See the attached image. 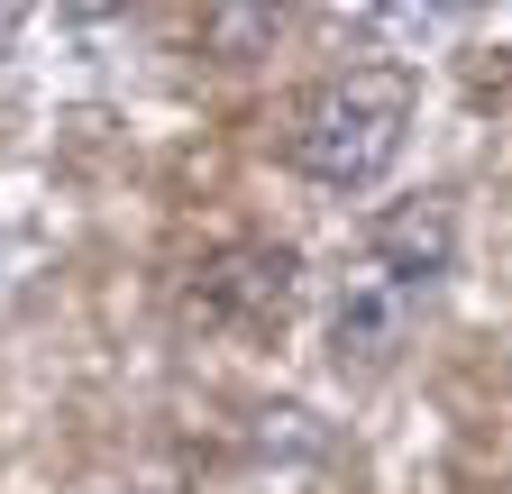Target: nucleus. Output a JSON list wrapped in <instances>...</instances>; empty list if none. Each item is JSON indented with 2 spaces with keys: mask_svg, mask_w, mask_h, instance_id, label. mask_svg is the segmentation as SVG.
Returning <instances> with one entry per match:
<instances>
[{
  "mask_svg": "<svg viewBox=\"0 0 512 494\" xmlns=\"http://www.w3.org/2000/svg\"><path fill=\"white\" fill-rule=\"evenodd\" d=\"M412 110H421V83L412 65H348L330 74L302 110H293V174H311L320 193H375L394 174L403 138H412Z\"/></svg>",
  "mask_w": 512,
  "mask_h": 494,
  "instance_id": "f257e3e1",
  "label": "nucleus"
},
{
  "mask_svg": "<svg viewBox=\"0 0 512 494\" xmlns=\"http://www.w3.org/2000/svg\"><path fill=\"white\" fill-rule=\"evenodd\" d=\"M430 293H412V284H394L384 266H357L348 275V293H339V321H330V348H339V366H384L403 348V330H412V312H421Z\"/></svg>",
  "mask_w": 512,
  "mask_h": 494,
  "instance_id": "f03ea898",
  "label": "nucleus"
},
{
  "mask_svg": "<svg viewBox=\"0 0 512 494\" xmlns=\"http://www.w3.org/2000/svg\"><path fill=\"white\" fill-rule=\"evenodd\" d=\"M448 257H458V211H448L439 193L430 202H394V211L366 229V266H384V275L412 284V293H430L448 275Z\"/></svg>",
  "mask_w": 512,
  "mask_h": 494,
  "instance_id": "7ed1b4c3",
  "label": "nucleus"
},
{
  "mask_svg": "<svg viewBox=\"0 0 512 494\" xmlns=\"http://www.w3.org/2000/svg\"><path fill=\"white\" fill-rule=\"evenodd\" d=\"M293 247H229V257H211L202 275V312L211 321H247V330H266L293 312Z\"/></svg>",
  "mask_w": 512,
  "mask_h": 494,
  "instance_id": "20e7f679",
  "label": "nucleus"
}]
</instances>
